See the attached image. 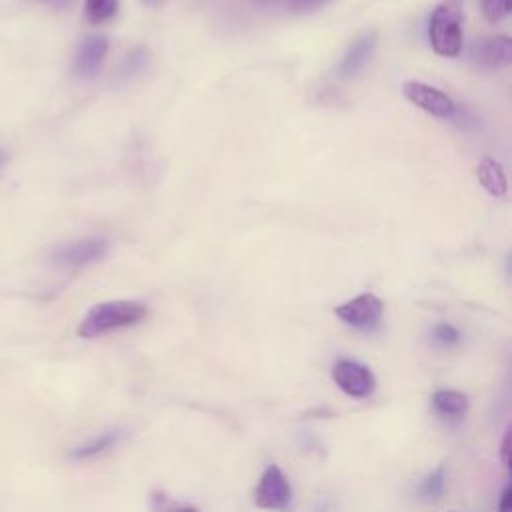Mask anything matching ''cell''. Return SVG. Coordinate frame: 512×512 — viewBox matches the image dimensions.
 Returning <instances> with one entry per match:
<instances>
[{
	"label": "cell",
	"instance_id": "d6986e66",
	"mask_svg": "<svg viewBox=\"0 0 512 512\" xmlns=\"http://www.w3.org/2000/svg\"><path fill=\"white\" fill-rule=\"evenodd\" d=\"M432 336L440 346H454V344L460 342V332L448 322L436 324L434 330H432Z\"/></svg>",
	"mask_w": 512,
	"mask_h": 512
},
{
	"label": "cell",
	"instance_id": "6da1fadb",
	"mask_svg": "<svg viewBox=\"0 0 512 512\" xmlns=\"http://www.w3.org/2000/svg\"><path fill=\"white\" fill-rule=\"evenodd\" d=\"M146 316V306L134 300H108L92 306L78 326V336L98 338L102 334L138 324Z\"/></svg>",
	"mask_w": 512,
	"mask_h": 512
},
{
	"label": "cell",
	"instance_id": "8992f818",
	"mask_svg": "<svg viewBox=\"0 0 512 512\" xmlns=\"http://www.w3.org/2000/svg\"><path fill=\"white\" fill-rule=\"evenodd\" d=\"M402 92H404L406 100H410L414 106L422 108L424 112H428L432 116H438V118L454 116L456 106H454L452 98L446 92H442L430 84L408 80L402 84Z\"/></svg>",
	"mask_w": 512,
	"mask_h": 512
},
{
	"label": "cell",
	"instance_id": "52a82bcc",
	"mask_svg": "<svg viewBox=\"0 0 512 512\" xmlns=\"http://www.w3.org/2000/svg\"><path fill=\"white\" fill-rule=\"evenodd\" d=\"M108 252V242L102 238H84L64 244L52 252V262L66 268H78L98 262Z\"/></svg>",
	"mask_w": 512,
	"mask_h": 512
},
{
	"label": "cell",
	"instance_id": "ba28073f",
	"mask_svg": "<svg viewBox=\"0 0 512 512\" xmlns=\"http://www.w3.org/2000/svg\"><path fill=\"white\" fill-rule=\"evenodd\" d=\"M470 58L484 68H500L512 60V40L508 36H482L470 44Z\"/></svg>",
	"mask_w": 512,
	"mask_h": 512
},
{
	"label": "cell",
	"instance_id": "e0dca14e",
	"mask_svg": "<svg viewBox=\"0 0 512 512\" xmlns=\"http://www.w3.org/2000/svg\"><path fill=\"white\" fill-rule=\"evenodd\" d=\"M146 60H148V54L144 48H134L122 62L120 70H118V76L122 80H128L132 76H136L138 72H142V68L146 66Z\"/></svg>",
	"mask_w": 512,
	"mask_h": 512
},
{
	"label": "cell",
	"instance_id": "44dd1931",
	"mask_svg": "<svg viewBox=\"0 0 512 512\" xmlns=\"http://www.w3.org/2000/svg\"><path fill=\"white\" fill-rule=\"evenodd\" d=\"M500 460L504 466H510V428H506L500 442Z\"/></svg>",
	"mask_w": 512,
	"mask_h": 512
},
{
	"label": "cell",
	"instance_id": "8fae6325",
	"mask_svg": "<svg viewBox=\"0 0 512 512\" xmlns=\"http://www.w3.org/2000/svg\"><path fill=\"white\" fill-rule=\"evenodd\" d=\"M476 176H478V182L482 184V188L492 194L494 198H500L506 194L508 190V182H506V174L502 170V166L492 160V158H482L478 162V168H476Z\"/></svg>",
	"mask_w": 512,
	"mask_h": 512
},
{
	"label": "cell",
	"instance_id": "cb8c5ba5",
	"mask_svg": "<svg viewBox=\"0 0 512 512\" xmlns=\"http://www.w3.org/2000/svg\"><path fill=\"white\" fill-rule=\"evenodd\" d=\"M256 4H260V6H270V4H276L278 0H254Z\"/></svg>",
	"mask_w": 512,
	"mask_h": 512
},
{
	"label": "cell",
	"instance_id": "603a6c76",
	"mask_svg": "<svg viewBox=\"0 0 512 512\" xmlns=\"http://www.w3.org/2000/svg\"><path fill=\"white\" fill-rule=\"evenodd\" d=\"M324 0H294V10H308V8H316L320 6Z\"/></svg>",
	"mask_w": 512,
	"mask_h": 512
},
{
	"label": "cell",
	"instance_id": "d4e9b609",
	"mask_svg": "<svg viewBox=\"0 0 512 512\" xmlns=\"http://www.w3.org/2000/svg\"><path fill=\"white\" fill-rule=\"evenodd\" d=\"M6 162V152L4 150H0V166Z\"/></svg>",
	"mask_w": 512,
	"mask_h": 512
},
{
	"label": "cell",
	"instance_id": "9a60e30c",
	"mask_svg": "<svg viewBox=\"0 0 512 512\" xmlns=\"http://www.w3.org/2000/svg\"><path fill=\"white\" fill-rule=\"evenodd\" d=\"M118 12V0H84V16L90 24H102Z\"/></svg>",
	"mask_w": 512,
	"mask_h": 512
},
{
	"label": "cell",
	"instance_id": "7a4b0ae2",
	"mask_svg": "<svg viewBox=\"0 0 512 512\" xmlns=\"http://www.w3.org/2000/svg\"><path fill=\"white\" fill-rule=\"evenodd\" d=\"M462 0H442L428 24L430 46L438 56L456 58L462 50Z\"/></svg>",
	"mask_w": 512,
	"mask_h": 512
},
{
	"label": "cell",
	"instance_id": "5b68a950",
	"mask_svg": "<svg viewBox=\"0 0 512 512\" xmlns=\"http://www.w3.org/2000/svg\"><path fill=\"white\" fill-rule=\"evenodd\" d=\"M290 500H292V486L286 474L276 464L266 466L254 492L256 506L262 510H286Z\"/></svg>",
	"mask_w": 512,
	"mask_h": 512
},
{
	"label": "cell",
	"instance_id": "9c48e42d",
	"mask_svg": "<svg viewBox=\"0 0 512 512\" xmlns=\"http://www.w3.org/2000/svg\"><path fill=\"white\" fill-rule=\"evenodd\" d=\"M108 52V40L106 36H88L78 46L76 58H74V74L78 78H92L98 74L104 56Z\"/></svg>",
	"mask_w": 512,
	"mask_h": 512
},
{
	"label": "cell",
	"instance_id": "7402d4cb",
	"mask_svg": "<svg viewBox=\"0 0 512 512\" xmlns=\"http://www.w3.org/2000/svg\"><path fill=\"white\" fill-rule=\"evenodd\" d=\"M30 2L54 8V10H68L74 4V0H30Z\"/></svg>",
	"mask_w": 512,
	"mask_h": 512
},
{
	"label": "cell",
	"instance_id": "30bf717a",
	"mask_svg": "<svg viewBox=\"0 0 512 512\" xmlns=\"http://www.w3.org/2000/svg\"><path fill=\"white\" fill-rule=\"evenodd\" d=\"M376 40H378V34H376L374 30L362 32V34L352 42V46H350L348 52L344 54L342 62L338 64V76H340V78H352V76H356V74L364 68V64L368 62L370 54L374 52Z\"/></svg>",
	"mask_w": 512,
	"mask_h": 512
},
{
	"label": "cell",
	"instance_id": "3957f363",
	"mask_svg": "<svg viewBox=\"0 0 512 512\" xmlns=\"http://www.w3.org/2000/svg\"><path fill=\"white\" fill-rule=\"evenodd\" d=\"M336 316L358 330H372L378 326L382 312H384V304L382 300L372 294V292H362L346 302H342L340 306L334 308Z\"/></svg>",
	"mask_w": 512,
	"mask_h": 512
},
{
	"label": "cell",
	"instance_id": "484cf974",
	"mask_svg": "<svg viewBox=\"0 0 512 512\" xmlns=\"http://www.w3.org/2000/svg\"><path fill=\"white\" fill-rule=\"evenodd\" d=\"M142 2H146V4H154L156 0H142Z\"/></svg>",
	"mask_w": 512,
	"mask_h": 512
},
{
	"label": "cell",
	"instance_id": "2e32d148",
	"mask_svg": "<svg viewBox=\"0 0 512 512\" xmlns=\"http://www.w3.org/2000/svg\"><path fill=\"white\" fill-rule=\"evenodd\" d=\"M150 512H200L192 504H184L178 500H172L166 492L154 490L150 494Z\"/></svg>",
	"mask_w": 512,
	"mask_h": 512
},
{
	"label": "cell",
	"instance_id": "4fadbf2b",
	"mask_svg": "<svg viewBox=\"0 0 512 512\" xmlns=\"http://www.w3.org/2000/svg\"><path fill=\"white\" fill-rule=\"evenodd\" d=\"M118 438H120V432H118V430H108V432H104V434H100V436H96V438H92V440H88V442H84V444L72 448V450H70V458H74V460L94 458V456H98V454L110 450V448L118 442Z\"/></svg>",
	"mask_w": 512,
	"mask_h": 512
},
{
	"label": "cell",
	"instance_id": "5bb4252c",
	"mask_svg": "<svg viewBox=\"0 0 512 512\" xmlns=\"http://www.w3.org/2000/svg\"><path fill=\"white\" fill-rule=\"evenodd\" d=\"M446 490V474H444V466H438L434 468L430 474H426L418 486H416V492L422 500L426 502H436L442 498Z\"/></svg>",
	"mask_w": 512,
	"mask_h": 512
},
{
	"label": "cell",
	"instance_id": "ac0fdd59",
	"mask_svg": "<svg viewBox=\"0 0 512 512\" xmlns=\"http://www.w3.org/2000/svg\"><path fill=\"white\" fill-rule=\"evenodd\" d=\"M510 10H512L510 0H482V12L490 22H500L510 14Z\"/></svg>",
	"mask_w": 512,
	"mask_h": 512
},
{
	"label": "cell",
	"instance_id": "ffe728a7",
	"mask_svg": "<svg viewBox=\"0 0 512 512\" xmlns=\"http://www.w3.org/2000/svg\"><path fill=\"white\" fill-rule=\"evenodd\" d=\"M498 512H512V486H510V482L504 486V490L500 494Z\"/></svg>",
	"mask_w": 512,
	"mask_h": 512
},
{
	"label": "cell",
	"instance_id": "7c38bea8",
	"mask_svg": "<svg viewBox=\"0 0 512 512\" xmlns=\"http://www.w3.org/2000/svg\"><path fill=\"white\" fill-rule=\"evenodd\" d=\"M432 406L442 416L460 418L468 412V398H466V394H462L458 390L442 388L432 394Z\"/></svg>",
	"mask_w": 512,
	"mask_h": 512
},
{
	"label": "cell",
	"instance_id": "277c9868",
	"mask_svg": "<svg viewBox=\"0 0 512 512\" xmlns=\"http://www.w3.org/2000/svg\"><path fill=\"white\" fill-rule=\"evenodd\" d=\"M332 380L352 398H368L376 390L374 372L366 364L348 358H342L332 366Z\"/></svg>",
	"mask_w": 512,
	"mask_h": 512
}]
</instances>
